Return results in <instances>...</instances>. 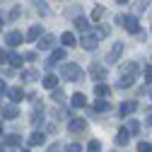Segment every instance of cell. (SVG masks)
<instances>
[{"label":"cell","instance_id":"cell-1","mask_svg":"<svg viewBox=\"0 0 152 152\" xmlns=\"http://www.w3.org/2000/svg\"><path fill=\"white\" fill-rule=\"evenodd\" d=\"M61 77L65 80V82H77L80 77H82V68L77 65V63H61Z\"/></svg>","mask_w":152,"mask_h":152},{"label":"cell","instance_id":"cell-2","mask_svg":"<svg viewBox=\"0 0 152 152\" xmlns=\"http://www.w3.org/2000/svg\"><path fill=\"white\" fill-rule=\"evenodd\" d=\"M116 24H121L126 31H130V34H138L140 31V22H138V17L135 15H118L116 17Z\"/></svg>","mask_w":152,"mask_h":152},{"label":"cell","instance_id":"cell-3","mask_svg":"<svg viewBox=\"0 0 152 152\" xmlns=\"http://www.w3.org/2000/svg\"><path fill=\"white\" fill-rule=\"evenodd\" d=\"M97 44H99V39H97L94 34H85L82 39H80V46H82L85 51H94V48H97Z\"/></svg>","mask_w":152,"mask_h":152},{"label":"cell","instance_id":"cell-4","mask_svg":"<svg viewBox=\"0 0 152 152\" xmlns=\"http://www.w3.org/2000/svg\"><path fill=\"white\" fill-rule=\"evenodd\" d=\"M36 46H39V51H51L53 46H56V36H51V34H41L39 36V44H36Z\"/></svg>","mask_w":152,"mask_h":152},{"label":"cell","instance_id":"cell-5","mask_svg":"<svg viewBox=\"0 0 152 152\" xmlns=\"http://www.w3.org/2000/svg\"><path fill=\"white\" fill-rule=\"evenodd\" d=\"M61 61H65V48H56L51 53V58L46 61V68H53V65H58Z\"/></svg>","mask_w":152,"mask_h":152},{"label":"cell","instance_id":"cell-6","mask_svg":"<svg viewBox=\"0 0 152 152\" xmlns=\"http://www.w3.org/2000/svg\"><path fill=\"white\" fill-rule=\"evenodd\" d=\"M22 39H24V36H22L20 31H7V34H5V44H7L10 48L20 46V44H22Z\"/></svg>","mask_w":152,"mask_h":152},{"label":"cell","instance_id":"cell-7","mask_svg":"<svg viewBox=\"0 0 152 152\" xmlns=\"http://www.w3.org/2000/svg\"><path fill=\"white\" fill-rule=\"evenodd\" d=\"M89 72H92V77L97 80V82H102V80H106V68H104V65H99V63H94Z\"/></svg>","mask_w":152,"mask_h":152},{"label":"cell","instance_id":"cell-8","mask_svg":"<svg viewBox=\"0 0 152 152\" xmlns=\"http://www.w3.org/2000/svg\"><path fill=\"white\" fill-rule=\"evenodd\" d=\"M133 82H135V75H121L118 82H116V87H118V89H130Z\"/></svg>","mask_w":152,"mask_h":152},{"label":"cell","instance_id":"cell-9","mask_svg":"<svg viewBox=\"0 0 152 152\" xmlns=\"http://www.w3.org/2000/svg\"><path fill=\"white\" fill-rule=\"evenodd\" d=\"M135 109H138V102H123L118 106V116H130Z\"/></svg>","mask_w":152,"mask_h":152},{"label":"cell","instance_id":"cell-10","mask_svg":"<svg viewBox=\"0 0 152 152\" xmlns=\"http://www.w3.org/2000/svg\"><path fill=\"white\" fill-rule=\"evenodd\" d=\"M41 34H44V27H41V24H34V27L27 31V41H39Z\"/></svg>","mask_w":152,"mask_h":152},{"label":"cell","instance_id":"cell-11","mask_svg":"<svg viewBox=\"0 0 152 152\" xmlns=\"http://www.w3.org/2000/svg\"><path fill=\"white\" fill-rule=\"evenodd\" d=\"M121 53H123V44L118 41V44H113V48H111V53H109V63H116V61L121 58Z\"/></svg>","mask_w":152,"mask_h":152},{"label":"cell","instance_id":"cell-12","mask_svg":"<svg viewBox=\"0 0 152 152\" xmlns=\"http://www.w3.org/2000/svg\"><path fill=\"white\" fill-rule=\"evenodd\" d=\"M75 29L82 31V34H87L89 31V20H87V17H75Z\"/></svg>","mask_w":152,"mask_h":152},{"label":"cell","instance_id":"cell-13","mask_svg":"<svg viewBox=\"0 0 152 152\" xmlns=\"http://www.w3.org/2000/svg\"><path fill=\"white\" fill-rule=\"evenodd\" d=\"M72 133H82L85 128H87V121H82V118H72L70 121V126H68Z\"/></svg>","mask_w":152,"mask_h":152},{"label":"cell","instance_id":"cell-14","mask_svg":"<svg viewBox=\"0 0 152 152\" xmlns=\"http://www.w3.org/2000/svg\"><path fill=\"white\" fill-rule=\"evenodd\" d=\"M7 97H10V102H12V104H17V102H22L24 92H22L20 87H12V89H7Z\"/></svg>","mask_w":152,"mask_h":152},{"label":"cell","instance_id":"cell-15","mask_svg":"<svg viewBox=\"0 0 152 152\" xmlns=\"http://www.w3.org/2000/svg\"><path fill=\"white\" fill-rule=\"evenodd\" d=\"M3 116H5V118H17V116H20V109H17V104H7V106L3 109Z\"/></svg>","mask_w":152,"mask_h":152},{"label":"cell","instance_id":"cell-16","mask_svg":"<svg viewBox=\"0 0 152 152\" xmlns=\"http://www.w3.org/2000/svg\"><path fill=\"white\" fill-rule=\"evenodd\" d=\"M138 70H140L138 63H123V65H121V75H135Z\"/></svg>","mask_w":152,"mask_h":152},{"label":"cell","instance_id":"cell-17","mask_svg":"<svg viewBox=\"0 0 152 152\" xmlns=\"http://www.w3.org/2000/svg\"><path fill=\"white\" fill-rule=\"evenodd\" d=\"M44 140H46V135L41 130H34L31 135H29V145H44Z\"/></svg>","mask_w":152,"mask_h":152},{"label":"cell","instance_id":"cell-18","mask_svg":"<svg viewBox=\"0 0 152 152\" xmlns=\"http://www.w3.org/2000/svg\"><path fill=\"white\" fill-rule=\"evenodd\" d=\"M5 145L7 147H17V145H22V138L17 135V133H10V135H5Z\"/></svg>","mask_w":152,"mask_h":152},{"label":"cell","instance_id":"cell-19","mask_svg":"<svg viewBox=\"0 0 152 152\" xmlns=\"http://www.w3.org/2000/svg\"><path fill=\"white\" fill-rule=\"evenodd\" d=\"M75 109H80V106H85L87 104V97H85V94L82 92H77V94H72V102H70Z\"/></svg>","mask_w":152,"mask_h":152},{"label":"cell","instance_id":"cell-20","mask_svg":"<svg viewBox=\"0 0 152 152\" xmlns=\"http://www.w3.org/2000/svg\"><path fill=\"white\" fill-rule=\"evenodd\" d=\"M128 138H130L128 128H121V130L116 133V142H118V145H128Z\"/></svg>","mask_w":152,"mask_h":152},{"label":"cell","instance_id":"cell-21","mask_svg":"<svg viewBox=\"0 0 152 152\" xmlns=\"http://www.w3.org/2000/svg\"><path fill=\"white\" fill-rule=\"evenodd\" d=\"M22 80L24 82H36L39 80V72L36 70H22Z\"/></svg>","mask_w":152,"mask_h":152},{"label":"cell","instance_id":"cell-22","mask_svg":"<svg viewBox=\"0 0 152 152\" xmlns=\"http://www.w3.org/2000/svg\"><path fill=\"white\" fill-rule=\"evenodd\" d=\"M61 41H63V46H65V48H68V46H75V44H77L75 34H70V31H65V34L61 36Z\"/></svg>","mask_w":152,"mask_h":152},{"label":"cell","instance_id":"cell-23","mask_svg":"<svg viewBox=\"0 0 152 152\" xmlns=\"http://www.w3.org/2000/svg\"><path fill=\"white\" fill-rule=\"evenodd\" d=\"M44 87H46V89L58 87V77H56V75H46V77H44Z\"/></svg>","mask_w":152,"mask_h":152},{"label":"cell","instance_id":"cell-24","mask_svg":"<svg viewBox=\"0 0 152 152\" xmlns=\"http://www.w3.org/2000/svg\"><path fill=\"white\" fill-rule=\"evenodd\" d=\"M109 92H111V89H109L104 82H97V85H94V94H97V97H106Z\"/></svg>","mask_w":152,"mask_h":152},{"label":"cell","instance_id":"cell-25","mask_svg":"<svg viewBox=\"0 0 152 152\" xmlns=\"http://www.w3.org/2000/svg\"><path fill=\"white\" fill-rule=\"evenodd\" d=\"M109 109H111V104L104 97H99V102H94V111H109Z\"/></svg>","mask_w":152,"mask_h":152},{"label":"cell","instance_id":"cell-26","mask_svg":"<svg viewBox=\"0 0 152 152\" xmlns=\"http://www.w3.org/2000/svg\"><path fill=\"white\" fill-rule=\"evenodd\" d=\"M7 61H10V65H12V68H17V65H22V61H24V58H22L20 53H7Z\"/></svg>","mask_w":152,"mask_h":152},{"label":"cell","instance_id":"cell-27","mask_svg":"<svg viewBox=\"0 0 152 152\" xmlns=\"http://www.w3.org/2000/svg\"><path fill=\"white\" fill-rule=\"evenodd\" d=\"M128 133H130V135H138V133H140V123L138 121H128Z\"/></svg>","mask_w":152,"mask_h":152},{"label":"cell","instance_id":"cell-28","mask_svg":"<svg viewBox=\"0 0 152 152\" xmlns=\"http://www.w3.org/2000/svg\"><path fill=\"white\" fill-rule=\"evenodd\" d=\"M51 92H53V102H65V94H63V89H58V87H53Z\"/></svg>","mask_w":152,"mask_h":152},{"label":"cell","instance_id":"cell-29","mask_svg":"<svg viewBox=\"0 0 152 152\" xmlns=\"http://www.w3.org/2000/svg\"><path fill=\"white\" fill-rule=\"evenodd\" d=\"M150 5V0H135V12H145Z\"/></svg>","mask_w":152,"mask_h":152},{"label":"cell","instance_id":"cell-30","mask_svg":"<svg viewBox=\"0 0 152 152\" xmlns=\"http://www.w3.org/2000/svg\"><path fill=\"white\" fill-rule=\"evenodd\" d=\"M102 15H104V7H102V5H97V7L92 10V20H94V22H97V20H102Z\"/></svg>","mask_w":152,"mask_h":152},{"label":"cell","instance_id":"cell-31","mask_svg":"<svg viewBox=\"0 0 152 152\" xmlns=\"http://www.w3.org/2000/svg\"><path fill=\"white\" fill-rule=\"evenodd\" d=\"M31 3H34V7L39 10V12H44V15L48 12V7H46V3H44V0H31Z\"/></svg>","mask_w":152,"mask_h":152},{"label":"cell","instance_id":"cell-32","mask_svg":"<svg viewBox=\"0 0 152 152\" xmlns=\"http://www.w3.org/2000/svg\"><path fill=\"white\" fill-rule=\"evenodd\" d=\"M87 152H102V145H99V140H92V142L87 145Z\"/></svg>","mask_w":152,"mask_h":152},{"label":"cell","instance_id":"cell-33","mask_svg":"<svg viewBox=\"0 0 152 152\" xmlns=\"http://www.w3.org/2000/svg\"><path fill=\"white\" fill-rule=\"evenodd\" d=\"M94 36H97V39H104V36H109V29L106 27H97V34Z\"/></svg>","mask_w":152,"mask_h":152},{"label":"cell","instance_id":"cell-34","mask_svg":"<svg viewBox=\"0 0 152 152\" xmlns=\"http://www.w3.org/2000/svg\"><path fill=\"white\" fill-rule=\"evenodd\" d=\"M41 118H44V111H41V109H36V111L31 113V121H34V123H39Z\"/></svg>","mask_w":152,"mask_h":152},{"label":"cell","instance_id":"cell-35","mask_svg":"<svg viewBox=\"0 0 152 152\" xmlns=\"http://www.w3.org/2000/svg\"><path fill=\"white\" fill-rule=\"evenodd\" d=\"M145 82H152V65H145Z\"/></svg>","mask_w":152,"mask_h":152},{"label":"cell","instance_id":"cell-36","mask_svg":"<svg viewBox=\"0 0 152 152\" xmlns=\"http://www.w3.org/2000/svg\"><path fill=\"white\" fill-rule=\"evenodd\" d=\"M138 152H152V145L150 142H140L138 145Z\"/></svg>","mask_w":152,"mask_h":152},{"label":"cell","instance_id":"cell-37","mask_svg":"<svg viewBox=\"0 0 152 152\" xmlns=\"http://www.w3.org/2000/svg\"><path fill=\"white\" fill-rule=\"evenodd\" d=\"M20 12H22V10H20V7H15V10H12V12H10V17H7V20H17V17H20Z\"/></svg>","mask_w":152,"mask_h":152},{"label":"cell","instance_id":"cell-38","mask_svg":"<svg viewBox=\"0 0 152 152\" xmlns=\"http://www.w3.org/2000/svg\"><path fill=\"white\" fill-rule=\"evenodd\" d=\"M68 152H82V147H80V145H77V142H72V145H70V147H68Z\"/></svg>","mask_w":152,"mask_h":152},{"label":"cell","instance_id":"cell-39","mask_svg":"<svg viewBox=\"0 0 152 152\" xmlns=\"http://www.w3.org/2000/svg\"><path fill=\"white\" fill-rule=\"evenodd\" d=\"M24 58H27V61H36V53H34V51H29V53H24Z\"/></svg>","mask_w":152,"mask_h":152},{"label":"cell","instance_id":"cell-40","mask_svg":"<svg viewBox=\"0 0 152 152\" xmlns=\"http://www.w3.org/2000/svg\"><path fill=\"white\" fill-rule=\"evenodd\" d=\"M5 92H7V85H5L3 80H0V94H5Z\"/></svg>","mask_w":152,"mask_h":152},{"label":"cell","instance_id":"cell-41","mask_svg":"<svg viewBox=\"0 0 152 152\" xmlns=\"http://www.w3.org/2000/svg\"><path fill=\"white\" fill-rule=\"evenodd\" d=\"M5 58H7V53H5V48H0V63H3Z\"/></svg>","mask_w":152,"mask_h":152},{"label":"cell","instance_id":"cell-42","mask_svg":"<svg viewBox=\"0 0 152 152\" xmlns=\"http://www.w3.org/2000/svg\"><path fill=\"white\" fill-rule=\"evenodd\" d=\"M147 123H150V126H152V116H150V118H147Z\"/></svg>","mask_w":152,"mask_h":152},{"label":"cell","instance_id":"cell-43","mask_svg":"<svg viewBox=\"0 0 152 152\" xmlns=\"http://www.w3.org/2000/svg\"><path fill=\"white\" fill-rule=\"evenodd\" d=\"M0 135H3V123H0Z\"/></svg>","mask_w":152,"mask_h":152},{"label":"cell","instance_id":"cell-44","mask_svg":"<svg viewBox=\"0 0 152 152\" xmlns=\"http://www.w3.org/2000/svg\"><path fill=\"white\" fill-rule=\"evenodd\" d=\"M118 3H121V5H123V3H128V0H118Z\"/></svg>","mask_w":152,"mask_h":152},{"label":"cell","instance_id":"cell-45","mask_svg":"<svg viewBox=\"0 0 152 152\" xmlns=\"http://www.w3.org/2000/svg\"><path fill=\"white\" fill-rule=\"evenodd\" d=\"M0 24H3V17H0Z\"/></svg>","mask_w":152,"mask_h":152},{"label":"cell","instance_id":"cell-46","mask_svg":"<svg viewBox=\"0 0 152 152\" xmlns=\"http://www.w3.org/2000/svg\"><path fill=\"white\" fill-rule=\"evenodd\" d=\"M22 152H29V150H22Z\"/></svg>","mask_w":152,"mask_h":152},{"label":"cell","instance_id":"cell-47","mask_svg":"<svg viewBox=\"0 0 152 152\" xmlns=\"http://www.w3.org/2000/svg\"><path fill=\"white\" fill-rule=\"evenodd\" d=\"M150 97H152V92H150Z\"/></svg>","mask_w":152,"mask_h":152}]
</instances>
